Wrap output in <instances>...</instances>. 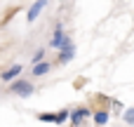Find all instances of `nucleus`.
<instances>
[{"instance_id":"1","label":"nucleus","mask_w":134,"mask_h":127,"mask_svg":"<svg viewBox=\"0 0 134 127\" xmlns=\"http://www.w3.org/2000/svg\"><path fill=\"white\" fill-rule=\"evenodd\" d=\"M9 87V94H16V97H21V99H28L33 92H35V85L31 82V80H21V78H14L12 82H7Z\"/></svg>"},{"instance_id":"2","label":"nucleus","mask_w":134,"mask_h":127,"mask_svg":"<svg viewBox=\"0 0 134 127\" xmlns=\"http://www.w3.org/2000/svg\"><path fill=\"white\" fill-rule=\"evenodd\" d=\"M87 118H92V111H90L87 106H78V108L71 111L68 123H71V127H82L85 123H87Z\"/></svg>"},{"instance_id":"3","label":"nucleus","mask_w":134,"mask_h":127,"mask_svg":"<svg viewBox=\"0 0 134 127\" xmlns=\"http://www.w3.org/2000/svg\"><path fill=\"white\" fill-rule=\"evenodd\" d=\"M57 52H59V54H57V64H59V66H66V64H71V61L75 59V42H71V45L57 49Z\"/></svg>"},{"instance_id":"4","label":"nucleus","mask_w":134,"mask_h":127,"mask_svg":"<svg viewBox=\"0 0 134 127\" xmlns=\"http://www.w3.org/2000/svg\"><path fill=\"white\" fill-rule=\"evenodd\" d=\"M64 35H66L64 24L57 21V24H54V31H52V38H49V47H52V49H59V47L64 45Z\"/></svg>"},{"instance_id":"5","label":"nucleus","mask_w":134,"mask_h":127,"mask_svg":"<svg viewBox=\"0 0 134 127\" xmlns=\"http://www.w3.org/2000/svg\"><path fill=\"white\" fill-rule=\"evenodd\" d=\"M47 2H49V0H35V2L28 7V12H26V21H28V24H33V21L42 14V9L47 7Z\"/></svg>"},{"instance_id":"6","label":"nucleus","mask_w":134,"mask_h":127,"mask_svg":"<svg viewBox=\"0 0 134 127\" xmlns=\"http://www.w3.org/2000/svg\"><path fill=\"white\" fill-rule=\"evenodd\" d=\"M21 73H24V66H21V64H12L9 68H5V71L0 73V80H2V82H12V80L19 78Z\"/></svg>"},{"instance_id":"7","label":"nucleus","mask_w":134,"mask_h":127,"mask_svg":"<svg viewBox=\"0 0 134 127\" xmlns=\"http://www.w3.org/2000/svg\"><path fill=\"white\" fill-rule=\"evenodd\" d=\"M92 120H94L97 127H104L111 120V111L108 108H97V111H92Z\"/></svg>"},{"instance_id":"8","label":"nucleus","mask_w":134,"mask_h":127,"mask_svg":"<svg viewBox=\"0 0 134 127\" xmlns=\"http://www.w3.org/2000/svg\"><path fill=\"white\" fill-rule=\"evenodd\" d=\"M49 71H52V64L42 59V61L33 64V68H31V75H33V78H42V75H47Z\"/></svg>"},{"instance_id":"9","label":"nucleus","mask_w":134,"mask_h":127,"mask_svg":"<svg viewBox=\"0 0 134 127\" xmlns=\"http://www.w3.org/2000/svg\"><path fill=\"white\" fill-rule=\"evenodd\" d=\"M68 115H71V108H61L54 113V125H66L68 123Z\"/></svg>"},{"instance_id":"10","label":"nucleus","mask_w":134,"mask_h":127,"mask_svg":"<svg viewBox=\"0 0 134 127\" xmlns=\"http://www.w3.org/2000/svg\"><path fill=\"white\" fill-rule=\"evenodd\" d=\"M35 118H38L40 123H52V125H54V113H49V111H42V113H38Z\"/></svg>"},{"instance_id":"11","label":"nucleus","mask_w":134,"mask_h":127,"mask_svg":"<svg viewBox=\"0 0 134 127\" xmlns=\"http://www.w3.org/2000/svg\"><path fill=\"white\" fill-rule=\"evenodd\" d=\"M122 120H125L127 125L134 127V108H125V111H122Z\"/></svg>"},{"instance_id":"12","label":"nucleus","mask_w":134,"mask_h":127,"mask_svg":"<svg viewBox=\"0 0 134 127\" xmlns=\"http://www.w3.org/2000/svg\"><path fill=\"white\" fill-rule=\"evenodd\" d=\"M45 59V49L40 47V49H35L33 52V57H31V64H38V61H42Z\"/></svg>"}]
</instances>
